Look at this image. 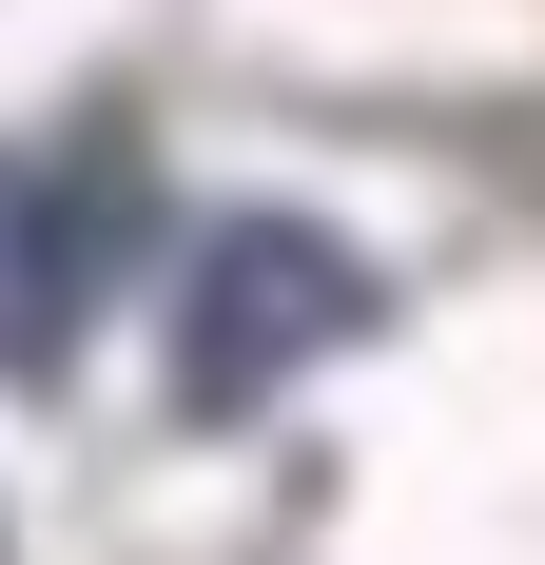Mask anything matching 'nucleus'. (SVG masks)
Here are the masks:
<instances>
[{
    "label": "nucleus",
    "instance_id": "nucleus-1",
    "mask_svg": "<svg viewBox=\"0 0 545 565\" xmlns=\"http://www.w3.org/2000/svg\"><path fill=\"white\" fill-rule=\"evenodd\" d=\"M351 332H371V254L312 234V215H215L195 254H175V409H195V429L272 409L292 371H331Z\"/></svg>",
    "mask_w": 545,
    "mask_h": 565
},
{
    "label": "nucleus",
    "instance_id": "nucleus-2",
    "mask_svg": "<svg viewBox=\"0 0 545 565\" xmlns=\"http://www.w3.org/2000/svg\"><path fill=\"white\" fill-rule=\"evenodd\" d=\"M117 234H137V137H78V157H0V371H58L78 312H98Z\"/></svg>",
    "mask_w": 545,
    "mask_h": 565
}]
</instances>
